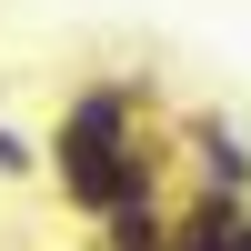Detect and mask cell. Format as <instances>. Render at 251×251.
<instances>
[{
    "instance_id": "5b68a950",
    "label": "cell",
    "mask_w": 251,
    "mask_h": 251,
    "mask_svg": "<svg viewBox=\"0 0 251 251\" xmlns=\"http://www.w3.org/2000/svg\"><path fill=\"white\" fill-rule=\"evenodd\" d=\"M211 251H251V211H241V221H231V231H221Z\"/></svg>"
},
{
    "instance_id": "3957f363",
    "label": "cell",
    "mask_w": 251,
    "mask_h": 251,
    "mask_svg": "<svg viewBox=\"0 0 251 251\" xmlns=\"http://www.w3.org/2000/svg\"><path fill=\"white\" fill-rule=\"evenodd\" d=\"M91 251H171V191H131L91 211Z\"/></svg>"
},
{
    "instance_id": "6da1fadb",
    "label": "cell",
    "mask_w": 251,
    "mask_h": 251,
    "mask_svg": "<svg viewBox=\"0 0 251 251\" xmlns=\"http://www.w3.org/2000/svg\"><path fill=\"white\" fill-rule=\"evenodd\" d=\"M40 171L60 181V201L80 221L131 201V191H171V141L151 131V80H131V71L80 80L40 131Z\"/></svg>"
},
{
    "instance_id": "277c9868",
    "label": "cell",
    "mask_w": 251,
    "mask_h": 251,
    "mask_svg": "<svg viewBox=\"0 0 251 251\" xmlns=\"http://www.w3.org/2000/svg\"><path fill=\"white\" fill-rule=\"evenodd\" d=\"M30 171H40V141H20L10 111H0V181H30Z\"/></svg>"
},
{
    "instance_id": "7a4b0ae2",
    "label": "cell",
    "mask_w": 251,
    "mask_h": 251,
    "mask_svg": "<svg viewBox=\"0 0 251 251\" xmlns=\"http://www.w3.org/2000/svg\"><path fill=\"white\" fill-rule=\"evenodd\" d=\"M161 141H171V161L201 181V191H251V131L231 111H181Z\"/></svg>"
}]
</instances>
